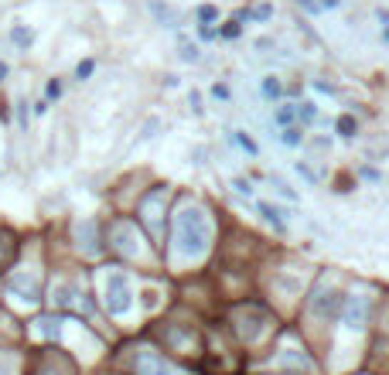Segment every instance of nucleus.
Returning <instances> with one entry per match:
<instances>
[{
	"mask_svg": "<svg viewBox=\"0 0 389 375\" xmlns=\"http://www.w3.org/2000/svg\"><path fill=\"white\" fill-rule=\"evenodd\" d=\"M171 242L181 260H202L212 246V229L198 205H181L171 219Z\"/></svg>",
	"mask_w": 389,
	"mask_h": 375,
	"instance_id": "obj_1",
	"label": "nucleus"
},
{
	"mask_svg": "<svg viewBox=\"0 0 389 375\" xmlns=\"http://www.w3.org/2000/svg\"><path fill=\"white\" fill-rule=\"evenodd\" d=\"M342 304H345L342 290L331 287L328 280H321L311 294V317H318V321H335V317L342 314Z\"/></svg>",
	"mask_w": 389,
	"mask_h": 375,
	"instance_id": "obj_2",
	"label": "nucleus"
},
{
	"mask_svg": "<svg viewBox=\"0 0 389 375\" xmlns=\"http://www.w3.org/2000/svg\"><path fill=\"white\" fill-rule=\"evenodd\" d=\"M133 307V283L126 273H109L106 280V311L113 317H123Z\"/></svg>",
	"mask_w": 389,
	"mask_h": 375,
	"instance_id": "obj_3",
	"label": "nucleus"
},
{
	"mask_svg": "<svg viewBox=\"0 0 389 375\" xmlns=\"http://www.w3.org/2000/svg\"><path fill=\"white\" fill-rule=\"evenodd\" d=\"M164 202H168V191H164V188H154L141 205V222L154 242H161V235H164V229H161V219H164V215H161V205Z\"/></svg>",
	"mask_w": 389,
	"mask_h": 375,
	"instance_id": "obj_4",
	"label": "nucleus"
},
{
	"mask_svg": "<svg viewBox=\"0 0 389 375\" xmlns=\"http://www.w3.org/2000/svg\"><path fill=\"white\" fill-rule=\"evenodd\" d=\"M342 324H348V331H362L369 324V300L365 297H345L342 304Z\"/></svg>",
	"mask_w": 389,
	"mask_h": 375,
	"instance_id": "obj_5",
	"label": "nucleus"
},
{
	"mask_svg": "<svg viewBox=\"0 0 389 375\" xmlns=\"http://www.w3.org/2000/svg\"><path fill=\"white\" fill-rule=\"evenodd\" d=\"M11 294H21V300L34 304V300L41 297V287H38L31 277H24V273H14V280H11Z\"/></svg>",
	"mask_w": 389,
	"mask_h": 375,
	"instance_id": "obj_6",
	"label": "nucleus"
},
{
	"mask_svg": "<svg viewBox=\"0 0 389 375\" xmlns=\"http://www.w3.org/2000/svg\"><path fill=\"white\" fill-rule=\"evenodd\" d=\"M137 369H141V375H171V365L161 359V355H154V351H151V355H143Z\"/></svg>",
	"mask_w": 389,
	"mask_h": 375,
	"instance_id": "obj_7",
	"label": "nucleus"
},
{
	"mask_svg": "<svg viewBox=\"0 0 389 375\" xmlns=\"http://www.w3.org/2000/svg\"><path fill=\"white\" fill-rule=\"evenodd\" d=\"M256 212H260V215H263V219L270 222V225H273L277 232H283V229H287V222H283V212L277 208V205H270V202H256Z\"/></svg>",
	"mask_w": 389,
	"mask_h": 375,
	"instance_id": "obj_8",
	"label": "nucleus"
},
{
	"mask_svg": "<svg viewBox=\"0 0 389 375\" xmlns=\"http://www.w3.org/2000/svg\"><path fill=\"white\" fill-rule=\"evenodd\" d=\"M11 41H14L17 48H24V51H28L31 41H34V31H31V28H21V24H17V28H11Z\"/></svg>",
	"mask_w": 389,
	"mask_h": 375,
	"instance_id": "obj_9",
	"label": "nucleus"
},
{
	"mask_svg": "<svg viewBox=\"0 0 389 375\" xmlns=\"http://www.w3.org/2000/svg\"><path fill=\"white\" fill-rule=\"evenodd\" d=\"M11 256H14V239L7 232H0V269L11 263Z\"/></svg>",
	"mask_w": 389,
	"mask_h": 375,
	"instance_id": "obj_10",
	"label": "nucleus"
},
{
	"mask_svg": "<svg viewBox=\"0 0 389 375\" xmlns=\"http://www.w3.org/2000/svg\"><path fill=\"white\" fill-rule=\"evenodd\" d=\"M335 130H338V137H355V116H338V123H335Z\"/></svg>",
	"mask_w": 389,
	"mask_h": 375,
	"instance_id": "obj_11",
	"label": "nucleus"
},
{
	"mask_svg": "<svg viewBox=\"0 0 389 375\" xmlns=\"http://www.w3.org/2000/svg\"><path fill=\"white\" fill-rule=\"evenodd\" d=\"M198 21H202V24L218 21V7H216V4H202V7H198Z\"/></svg>",
	"mask_w": 389,
	"mask_h": 375,
	"instance_id": "obj_12",
	"label": "nucleus"
},
{
	"mask_svg": "<svg viewBox=\"0 0 389 375\" xmlns=\"http://www.w3.org/2000/svg\"><path fill=\"white\" fill-rule=\"evenodd\" d=\"M281 140L287 143V147H297V143H300V130H294V126H283Z\"/></svg>",
	"mask_w": 389,
	"mask_h": 375,
	"instance_id": "obj_13",
	"label": "nucleus"
},
{
	"mask_svg": "<svg viewBox=\"0 0 389 375\" xmlns=\"http://www.w3.org/2000/svg\"><path fill=\"white\" fill-rule=\"evenodd\" d=\"M263 96L266 99H277L281 96V82L277 78H263Z\"/></svg>",
	"mask_w": 389,
	"mask_h": 375,
	"instance_id": "obj_14",
	"label": "nucleus"
},
{
	"mask_svg": "<svg viewBox=\"0 0 389 375\" xmlns=\"http://www.w3.org/2000/svg\"><path fill=\"white\" fill-rule=\"evenodd\" d=\"M93 68H96V62L93 58H86V62H79V68H76V78L82 82V78H89L93 76Z\"/></svg>",
	"mask_w": 389,
	"mask_h": 375,
	"instance_id": "obj_15",
	"label": "nucleus"
},
{
	"mask_svg": "<svg viewBox=\"0 0 389 375\" xmlns=\"http://www.w3.org/2000/svg\"><path fill=\"white\" fill-rule=\"evenodd\" d=\"M294 106H281V110H277V123L281 126H287V123H294Z\"/></svg>",
	"mask_w": 389,
	"mask_h": 375,
	"instance_id": "obj_16",
	"label": "nucleus"
},
{
	"mask_svg": "<svg viewBox=\"0 0 389 375\" xmlns=\"http://www.w3.org/2000/svg\"><path fill=\"white\" fill-rule=\"evenodd\" d=\"M222 34H226V38H239V34H243V24H239V21H229V24L222 28Z\"/></svg>",
	"mask_w": 389,
	"mask_h": 375,
	"instance_id": "obj_17",
	"label": "nucleus"
},
{
	"mask_svg": "<svg viewBox=\"0 0 389 375\" xmlns=\"http://www.w3.org/2000/svg\"><path fill=\"white\" fill-rule=\"evenodd\" d=\"M233 137H236V143H239L243 150H249V154H256V143L249 140V137H243V133H233Z\"/></svg>",
	"mask_w": 389,
	"mask_h": 375,
	"instance_id": "obj_18",
	"label": "nucleus"
},
{
	"mask_svg": "<svg viewBox=\"0 0 389 375\" xmlns=\"http://www.w3.org/2000/svg\"><path fill=\"white\" fill-rule=\"evenodd\" d=\"M59 96H62V82L51 78V82H48V99H59Z\"/></svg>",
	"mask_w": 389,
	"mask_h": 375,
	"instance_id": "obj_19",
	"label": "nucleus"
},
{
	"mask_svg": "<svg viewBox=\"0 0 389 375\" xmlns=\"http://www.w3.org/2000/svg\"><path fill=\"white\" fill-rule=\"evenodd\" d=\"M17 120H21V126H28V103L24 99H17Z\"/></svg>",
	"mask_w": 389,
	"mask_h": 375,
	"instance_id": "obj_20",
	"label": "nucleus"
},
{
	"mask_svg": "<svg viewBox=\"0 0 389 375\" xmlns=\"http://www.w3.org/2000/svg\"><path fill=\"white\" fill-rule=\"evenodd\" d=\"M233 188L239 191V195H253V188H249V181H243V178H236L233 181Z\"/></svg>",
	"mask_w": 389,
	"mask_h": 375,
	"instance_id": "obj_21",
	"label": "nucleus"
},
{
	"mask_svg": "<svg viewBox=\"0 0 389 375\" xmlns=\"http://www.w3.org/2000/svg\"><path fill=\"white\" fill-rule=\"evenodd\" d=\"M300 116H304V120H318V110H314L311 103H304V110H300Z\"/></svg>",
	"mask_w": 389,
	"mask_h": 375,
	"instance_id": "obj_22",
	"label": "nucleus"
},
{
	"mask_svg": "<svg viewBox=\"0 0 389 375\" xmlns=\"http://www.w3.org/2000/svg\"><path fill=\"white\" fill-rule=\"evenodd\" d=\"M198 38H202V41H212L216 31H212V28H205V24H198Z\"/></svg>",
	"mask_w": 389,
	"mask_h": 375,
	"instance_id": "obj_23",
	"label": "nucleus"
},
{
	"mask_svg": "<svg viewBox=\"0 0 389 375\" xmlns=\"http://www.w3.org/2000/svg\"><path fill=\"white\" fill-rule=\"evenodd\" d=\"M212 93H216L218 99H229V89H226V86H216V89H212Z\"/></svg>",
	"mask_w": 389,
	"mask_h": 375,
	"instance_id": "obj_24",
	"label": "nucleus"
},
{
	"mask_svg": "<svg viewBox=\"0 0 389 375\" xmlns=\"http://www.w3.org/2000/svg\"><path fill=\"white\" fill-rule=\"evenodd\" d=\"M34 113H38V116H45V113H48V103H45V99H41V103H34Z\"/></svg>",
	"mask_w": 389,
	"mask_h": 375,
	"instance_id": "obj_25",
	"label": "nucleus"
},
{
	"mask_svg": "<svg viewBox=\"0 0 389 375\" xmlns=\"http://www.w3.org/2000/svg\"><path fill=\"white\" fill-rule=\"evenodd\" d=\"M4 78H7V65L0 62V82H4Z\"/></svg>",
	"mask_w": 389,
	"mask_h": 375,
	"instance_id": "obj_26",
	"label": "nucleus"
}]
</instances>
